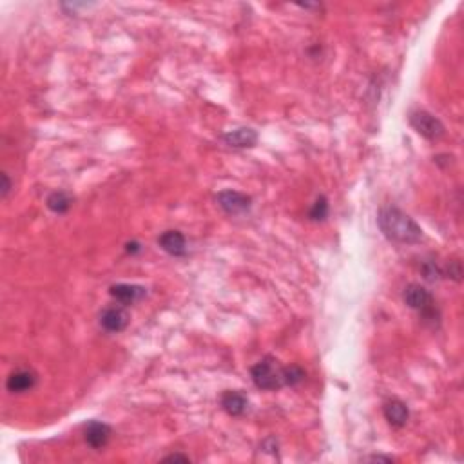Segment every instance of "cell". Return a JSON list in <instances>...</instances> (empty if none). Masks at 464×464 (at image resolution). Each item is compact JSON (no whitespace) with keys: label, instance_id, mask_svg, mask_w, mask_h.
Segmentation results:
<instances>
[{"label":"cell","instance_id":"obj_17","mask_svg":"<svg viewBox=\"0 0 464 464\" xmlns=\"http://www.w3.org/2000/svg\"><path fill=\"white\" fill-rule=\"evenodd\" d=\"M422 274H425V278H427L428 281H436L443 276V269H439L437 263H434V261H427V263L422 265Z\"/></svg>","mask_w":464,"mask_h":464},{"label":"cell","instance_id":"obj_18","mask_svg":"<svg viewBox=\"0 0 464 464\" xmlns=\"http://www.w3.org/2000/svg\"><path fill=\"white\" fill-rule=\"evenodd\" d=\"M443 276H448V278H452V280L459 281L461 276H463V269H461L459 261H450L448 267L443 270Z\"/></svg>","mask_w":464,"mask_h":464},{"label":"cell","instance_id":"obj_15","mask_svg":"<svg viewBox=\"0 0 464 464\" xmlns=\"http://www.w3.org/2000/svg\"><path fill=\"white\" fill-rule=\"evenodd\" d=\"M328 199L325 196H319L316 202H314L312 208L308 211V218L312 222H325L328 216Z\"/></svg>","mask_w":464,"mask_h":464},{"label":"cell","instance_id":"obj_4","mask_svg":"<svg viewBox=\"0 0 464 464\" xmlns=\"http://www.w3.org/2000/svg\"><path fill=\"white\" fill-rule=\"evenodd\" d=\"M216 202H218L220 207L225 211L231 216H240V214H245L251 211L252 207V198L251 196L243 195V193H238V190H222L216 196Z\"/></svg>","mask_w":464,"mask_h":464},{"label":"cell","instance_id":"obj_14","mask_svg":"<svg viewBox=\"0 0 464 464\" xmlns=\"http://www.w3.org/2000/svg\"><path fill=\"white\" fill-rule=\"evenodd\" d=\"M46 205L51 213L55 214H66L73 205V196L66 190H55L46 199Z\"/></svg>","mask_w":464,"mask_h":464},{"label":"cell","instance_id":"obj_16","mask_svg":"<svg viewBox=\"0 0 464 464\" xmlns=\"http://www.w3.org/2000/svg\"><path fill=\"white\" fill-rule=\"evenodd\" d=\"M305 375H307V372H305L301 366L298 365L285 366V384H287V386H296V384H299L305 379Z\"/></svg>","mask_w":464,"mask_h":464},{"label":"cell","instance_id":"obj_8","mask_svg":"<svg viewBox=\"0 0 464 464\" xmlns=\"http://www.w3.org/2000/svg\"><path fill=\"white\" fill-rule=\"evenodd\" d=\"M158 245L169 256L180 258L187 254V240L180 231H166L158 238Z\"/></svg>","mask_w":464,"mask_h":464},{"label":"cell","instance_id":"obj_21","mask_svg":"<svg viewBox=\"0 0 464 464\" xmlns=\"http://www.w3.org/2000/svg\"><path fill=\"white\" fill-rule=\"evenodd\" d=\"M363 461H383V463H392V457H383V455H370V457H365Z\"/></svg>","mask_w":464,"mask_h":464},{"label":"cell","instance_id":"obj_12","mask_svg":"<svg viewBox=\"0 0 464 464\" xmlns=\"http://www.w3.org/2000/svg\"><path fill=\"white\" fill-rule=\"evenodd\" d=\"M383 413L384 419H386L390 427L393 428H403L408 422V419H410V410H408L407 404H404L403 401H399V399H390V401H386L383 407Z\"/></svg>","mask_w":464,"mask_h":464},{"label":"cell","instance_id":"obj_3","mask_svg":"<svg viewBox=\"0 0 464 464\" xmlns=\"http://www.w3.org/2000/svg\"><path fill=\"white\" fill-rule=\"evenodd\" d=\"M410 125L427 140H439L446 133L443 122L428 111H416V113L410 114Z\"/></svg>","mask_w":464,"mask_h":464},{"label":"cell","instance_id":"obj_22","mask_svg":"<svg viewBox=\"0 0 464 464\" xmlns=\"http://www.w3.org/2000/svg\"><path fill=\"white\" fill-rule=\"evenodd\" d=\"M138 251H140V245H138L136 242L127 243V252H129V254H134V252H138Z\"/></svg>","mask_w":464,"mask_h":464},{"label":"cell","instance_id":"obj_13","mask_svg":"<svg viewBox=\"0 0 464 464\" xmlns=\"http://www.w3.org/2000/svg\"><path fill=\"white\" fill-rule=\"evenodd\" d=\"M223 142L236 149H249L258 143V133L252 127H240L223 134Z\"/></svg>","mask_w":464,"mask_h":464},{"label":"cell","instance_id":"obj_6","mask_svg":"<svg viewBox=\"0 0 464 464\" xmlns=\"http://www.w3.org/2000/svg\"><path fill=\"white\" fill-rule=\"evenodd\" d=\"M38 381V375L33 370L29 368H19L13 370L8 379H6V389L11 393H24L35 389V384Z\"/></svg>","mask_w":464,"mask_h":464},{"label":"cell","instance_id":"obj_7","mask_svg":"<svg viewBox=\"0 0 464 464\" xmlns=\"http://www.w3.org/2000/svg\"><path fill=\"white\" fill-rule=\"evenodd\" d=\"M403 301L408 305V307L413 308V310H419V312L434 307V298H431V294L419 283L408 285L403 292Z\"/></svg>","mask_w":464,"mask_h":464},{"label":"cell","instance_id":"obj_20","mask_svg":"<svg viewBox=\"0 0 464 464\" xmlns=\"http://www.w3.org/2000/svg\"><path fill=\"white\" fill-rule=\"evenodd\" d=\"M166 463H172V461H181V463H189V457H187V455H180V454H172V455H169V457H166Z\"/></svg>","mask_w":464,"mask_h":464},{"label":"cell","instance_id":"obj_10","mask_svg":"<svg viewBox=\"0 0 464 464\" xmlns=\"http://www.w3.org/2000/svg\"><path fill=\"white\" fill-rule=\"evenodd\" d=\"M111 434L113 431H111L109 425H105L102 421H91L86 427V431H84L86 443L91 448H95V450H100V448L107 446V443L111 439Z\"/></svg>","mask_w":464,"mask_h":464},{"label":"cell","instance_id":"obj_5","mask_svg":"<svg viewBox=\"0 0 464 464\" xmlns=\"http://www.w3.org/2000/svg\"><path fill=\"white\" fill-rule=\"evenodd\" d=\"M100 327L111 334L125 330L129 325V314L123 307H107L100 312Z\"/></svg>","mask_w":464,"mask_h":464},{"label":"cell","instance_id":"obj_2","mask_svg":"<svg viewBox=\"0 0 464 464\" xmlns=\"http://www.w3.org/2000/svg\"><path fill=\"white\" fill-rule=\"evenodd\" d=\"M252 383L256 384L260 390H280L285 384V366L280 365V361L265 355L256 365L251 368Z\"/></svg>","mask_w":464,"mask_h":464},{"label":"cell","instance_id":"obj_1","mask_svg":"<svg viewBox=\"0 0 464 464\" xmlns=\"http://www.w3.org/2000/svg\"><path fill=\"white\" fill-rule=\"evenodd\" d=\"M379 229L393 243L412 245L422 240V229L398 207H383L377 214Z\"/></svg>","mask_w":464,"mask_h":464},{"label":"cell","instance_id":"obj_19","mask_svg":"<svg viewBox=\"0 0 464 464\" xmlns=\"http://www.w3.org/2000/svg\"><path fill=\"white\" fill-rule=\"evenodd\" d=\"M10 190H11L10 176H8V172H2V198H8Z\"/></svg>","mask_w":464,"mask_h":464},{"label":"cell","instance_id":"obj_11","mask_svg":"<svg viewBox=\"0 0 464 464\" xmlns=\"http://www.w3.org/2000/svg\"><path fill=\"white\" fill-rule=\"evenodd\" d=\"M220 403H222L223 410L232 417L243 416L247 412V408H249V399L240 390H227V392H223L222 398H220Z\"/></svg>","mask_w":464,"mask_h":464},{"label":"cell","instance_id":"obj_9","mask_svg":"<svg viewBox=\"0 0 464 464\" xmlns=\"http://www.w3.org/2000/svg\"><path fill=\"white\" fill-rule=\"evenodd\" d=\"M109 294L111 298L116 299L120 305H134L145 298L147 290L143 289V287H140V285L118 283L111 287Z\"/></svg>","mask_w":464,"mask_h":464}]
</instances>
